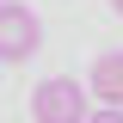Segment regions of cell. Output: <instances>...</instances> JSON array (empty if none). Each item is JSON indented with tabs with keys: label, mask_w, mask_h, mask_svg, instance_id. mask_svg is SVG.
Here are the masks:
<instances>
[{
	"label": "cell",
	"mask_w": 123,
	"mask_h": 123,
	"mask_svg": "<svg viewBox=\"0 0 123 123\" xmlns=\"http://www.w3.org/2000/svg\"><path fill=\"white\" fill-rule=\"evenodd\" d=\"M31 123H86V86L74 74H49L31 86Z\"/></svg>",
	"instance_id": "6da1fadb"
},
{
	"label": "cell",
	"mask_w": 123,
	"mask_h": 123,
	"mask_svg": "<svg viewBox=\"0 0 123 123\" xmlns=\"http://www.w3.org/2000/svg\"><path fill=\"white\" fill-rule=\"evenodd\" d=\"M37 43H43L37 12L18 6V0H0V62H31V55H37Z\"/></svg>",
	"instance_id": "7a4b0ae2"
},
{
	"label": "cell",
	"mask_w": 123,
	"mask_h": 123,
	"mask_svg": "<svg viewBox=\"0 0 123 123\" xmlns=\"http://www.w3.org/2000/svg\"><path fill=\"white\" fill-rule=\"evenodd\" d=\"M86 86L105 98V105H117L123 111V49H105V55L92 62V74H86Z\"/></svg>",
	"instance_id": "3957f363"
},
{
	"label": "cell",
	"mask_w": 123,
	"mask_h": 123,
	"mask_svg": "<svg viewBox=\"0 0 123 123\" xmlns=\"http://www.w3.org/2000/svg\"><path fill=\"white\" fill-rule=\"evenodd\" d=\"M86 123H123V111H117V105H105V111H86Z\"/></svg>",
	"instance_id": "277c9868"
},
{
	"label": "cell",
	"mask_w": 123,
	"mask_h": 123,
	"mask_svg": "<svg viewBox=\"0 0 123 123\" xmlns=\"http://www.w3.org/2000/svg\"><path fill=\"white\" fill-rule=\"evenodd\" d=\"M111 12H117V18H123V0H111Z\"/></svg>",
	"instance_id": "5b68a950"
}]
</instances>
